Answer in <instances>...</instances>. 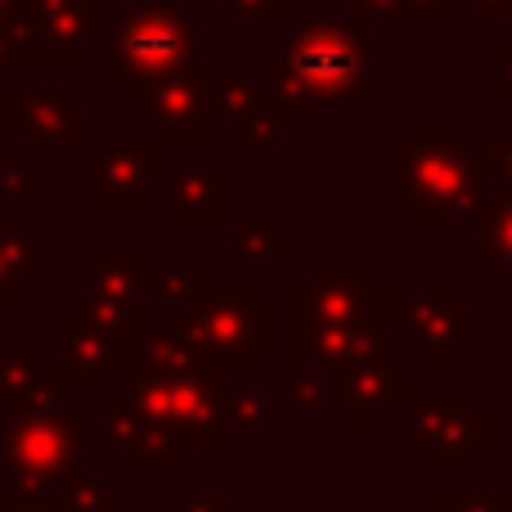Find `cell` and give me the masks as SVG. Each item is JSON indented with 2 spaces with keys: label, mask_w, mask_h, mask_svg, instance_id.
<instances>
[{
  "label": "cell",
  "mask_w": 512,
  "mask_h": 512,
  "mask_svg": "<svg viewBox=\"0 0 512 512\" xmlns=\"http://www.w3.org/2000/svg\"><path fill=\"white\" fill-rule=\"evenodd\" d=\"M221 5L243 23H288L292 18V0H221Z\"/></svg>",
  "instance_id": "obj_35"
},
{
  "label": "cell",
  "mask_w": 512,
  "mask_h": 512,
  "mask_svg": "<svg viewBox=\"0 0 512 512\" xmlns=\"http://www.w3.org/2000/svg\"><path fill=\"white\" fill-rule=\"evenodd\" d=\"M54 504L63 512H126V495L113 490L108 481L90 477V472H72V477L54 490Z\"/></svg>",
  "instance_id": "obj_29"
},
{
  "label": "cell",
  "mask_w": 512,
  "mask_h": 512,
  "mask_svg": "<svg viewBox=\"0 0 512 512\" xmlns=\"http://www.w3.org/2000/svg\"><path fill=\"white\" fill-rule=\"evenodd\" d=\"M495 189L499 194H512V135H508V144L495 149Z\"/></svg>",
  "instance_id": "obj_40"
},
{
  "label": "cell",
  "mask_w": 512,
  "mask_h": 512,
  "mask_svg": "<svg viewBox=\"0 0 512 512\" xmlns=\"http://www.w3.org/2000/svg\"><path fill=\"white\" fill-rule=\"evenodd\" d=\"M167 153L153 144H81V203L86 207H144L158 189Z\"/></svg>",
  "instance_id": "obj_10"
},
{
  "label": "cell",
  "mask_w": 512,
  "mask_h": 512,
  "mask_svg": "<svg viewBox=\"0 0 512 512\" xmlns=\"http://www.w3.org/2000/svg\"><path fill=\"white\" fill-rule=\"evenodd\" d=\"M477 225V243H472V265L490 270V265H508L512 270V194H490L486 207L472 216Z\"/></svg>",
  "instance_id": "obj_25"
},
{
  "label": "cell",
  "mask_w": 512,
  "mask_h": 512,
  "mask_svg": "<svg viewBox=\"0 0 512 512\" xmlns=\"http://www.w3.org/2000/svg\"><path fill=\"white\" fill-rule=\"evenodd\" d=\"M459 149L463 144L454 140V122H414L405 140H396L387 153V203L400 212L423 207L450 176Z\"/></svg>",
  "instance_id": "obj_13"
},
{
  "label": "cell",
  "mask_w": 512,
  "mask_h": 512,
  "mask_svg": "<svg viewBox=\"0 0 512 512\" xmlns=\"http://www.w3.org/2000/svg\"><path fill=\"white\" fill-rule=\"evenodd\" d=\"M122 387L131 400L162 423H171L185 441V450L221 454L230 445V427H225V391H230V373L225 369H198V373H149V369H126Z\"/></svg>",
  "instance_id": "obj_7"
},
{
  "label": "cell",
  "mask_w": 512,
  "mask_h": 512,
  "mask_svg": "<svg viewBox=\"0 0 512 512\" xmlns=\"http://www.w3.org/2000/svg\"><path fill=\"white\" fill-rule=\"evenodd\" d=\"M288 405L292 409H328V378L319 369H292Z\"/></svg>",
  "instance_id": "obj_34"
},
{
  "label": "cell",
  "mask_w": 512,
  "mask_h": 512,
  "mask_svg": "<svg viewBox=\"0 0 512 512\" xmlns=\"http://www.w3.org/2000/svg\"><path fill=\"white\" fill-rule=\"evenodd\" d=\"M288 360L297 369H351V364H391L387 328H288Z\"/></svg>",
  "instance_id": "obj_19"
},
{
  "label": "cell",
  "mask_w": 512,
  "mask_h": 512,
  "mask_svg": "<svg viewBox=\"0 0 512 512\" xmlns=\"http://www.w3.org/2000/svg\"><path fill=\"white\" fill-rule=\"evenodd\" d=\"M328 378V409L346 418L351 432H369V423L387 409L405 414L414 373L400 364H351V369H333Z\"/></svg>",
  "instance_id": "obj_17"
},
{
  "label": "cell",
  "mask_w": 512,
  "mask_h": 512,
  "mask_svg": "<svg viewBox=\"0 0 512 512\" xmlns=\"http://www.w3.org/2000/svg\"><path fill=\"white\" fill-rule=\"evenodd\" d=\"M131 369H149V373H198V369H207V364H198L194 351H189V346L180 342L176 333L149 324V328H144V337H140V351H135Z\"/></svg>",
  "instance_id": "obj_28"
},
{
  "label": "cell",
  "mask_w": 512,
  "mask_h": 512,
  "mask_svg": "<svg viewBox=\"0 0 512 512\" xmlns=\"http://www.w3.org/2000/svg\"><path fill=\"white\" fill-rule=\"evenodd\" d=\"M292 261V225H225L230 270H283Z\"/></svg>",
  "instance_id": "obj_24"
},
{
  "label": "cell",
  "mask_w": 512,
  "mask_h": 512,
  "mask_svg": "<svg viewBox=\"0 0 512 512\" xmlns=\"http://www.w3.org/2000/svg\"><path fill=\"white\" fill-rule=\"evenodd\" d=\"M288 68L310 104H369V32L351 23H301L288 18Z\"/></svg>",
  "instance_id": "obj_8"
},
{
  "label": "cell",
  "mask_w": 512,
  "mask_h": 512,
  "mask_svg": "<svg viewBox=\"0 0 512 512\" xmlns=\"http://www.w3.org/2000/svg\"><path fill=\"white\" fill-rule=\"evenodd\" d=\"M472 9L477 23H512V0H459Z\"/></svg>",
  "instance_id": "obj_39"
},
{
  "label": "cell",
  "mask_w": 512,
  "mask_h": 512,
  "mask_svg": "<svg viewBox=\"0 0 512 512\" xmlns=\"http://www.w3.org/2000/svg\"><path fill=\"white\" fill-rule=\"evenodd\" d=\"M18 126L23 140H36L45 149H72L86 144V104L72 99L63 81L18 86Z\"/></svg>",
  "instance_id": "obj_20"
},
{
  "label": "cell",
  "mask_w": 512,
  "mask_h": 512,
  "mask_svg": "<svg viewBox=\"0 0 512 512\" xmlns=\"http://www.w3.org/2000/svg\"><path fill=\"white\" fill-rule=\"evenodd\" d=\"M104 81L122 90L126 104H144L158 81L203 59V23L180 0H126L108 18Z\"/></svg>",
  "instance_id": "obj_1"
},
{
  "label": "cell",
  "mask_w": 512,
  "mask_h": 512,
  "mask_svg": "<svg viewBox=\"0 0 512 512\" xmlns=\"http://www.w3.org/2000/svg\"><path fill=\"white\" fill-rule=\"evenodd\" d=\"M346 23L360 27V32H373L378 23H409L405 0H351L346 5Z\"/></svg>",
  "instance_id": "obj_33"
},
{
  "label": "cell",
  "mask_w": 512,
  "mask_h": 512,
  "mask_svg": "<svg viewBox=\"0 0 512 512\" xmlns=\"http://www.w3.org/2000/svg\"><path fill=\"white\" fill-rule=\"evenodd\" d=\"M45 230L41 225H0V310L23 306L27 288L45 283Z\"/></svg>",
  "instance_id": "obj_23"
},
{
  "label": "cell",
  "mask_w": 512,
  "mask_h": 512,
  "mask_svg": "<svg viewBox=\"0 0 512 512\" xmlns=\"http://www.w3.org/2000/svg\"><path fill=\"white\" fill-rule=\"evenodd\" d=\"M490 99L495 104H512V41L490 45Z\"/></svg>",
  "instance_id": "obj_37"
},
{
  "label": "cell",
  "mask_w": 512,
  "mask_h": 512,
  "mask_svg": "<svg viewBox=\"0 0 512 512\" xmlns=\"http://www.w3.org/2000/svg\"><path fill=\"white\" fill-rule=\"evenodd\" d=\"M207 288V265H149L144 270V310H185Z\"/></svg>",
  "instance_id": "obj_26"
},
{
  "label": "cell",
  "mask_w": 512,
  "mask_h": 512,
  "mask_svg": "<svg viewBox=\"0 0 512 512\" xmlns=\"http://www.w3.org/2000/svg\"><path fill=\"white\" fill-rule=\"evenodd\" d=\"M409 288L373 283L369 265H310L288 288V328H400Z\"/></svg>",
  "instance_id": "obj_4"
},
{
  "label": "cell",
  "mask_w": 512,
  "mask_h": 512,
  "mask_svg": "<svg viewBox=\"0 0 512 512\" xmlns=\"http://www.w3.org/2000/svg\"><path fill=\"white\" fill-rule=\"evenodd\" d=\"M63 382L41 346H0V414H27V409H59Z\"/></svg>",
  "instance_id": "obj_22"
},
{
  "label": "cell",
  "mask_w": 512,
  "mask_h": 512,
  "mask_svg": "<svg viewBox=\"0 0 512 512\" xmlns=\"http://www.w3.org/2000/svg\"><path fill=\"white\" fill-rule=\"evenodd\" d=\"M86 454V414L81 409H27L0 427V477L18 504L54 499V490L81 472Z\"/></svg>",
  "instance_id": "obj_3"
},
{
  "label": "cell",
  "mask_w": 512,
  "mask_h": 512,
  "mask_svg": "<svg viewBox=\"0 0 512 512\" xmlns=\"http://www.w3.org/2000/svg\"><path fill=\"white\" fill-rule=\"evenodd\" d=\"M104 445L135 472H180L189 463L176 427L135 405L122 382L104 387Z\"/></svg>",
  "instance_id": "obj_12"
},
{
  "label": "cell",
  "mask_w": 512,
  "mask_h": 512,
  "mask_svg": "<svg viewBox=\"0 0 512 512\" xmlns=\"http://www.w3.org/2000/svg\"><path fill=\"white\" fill-rule=\"evenodd\" d=\"M427 508H436V512H512V490H432Z\"/></svg>",
  "instance_id": "obj_32"
},
{
  "label": "cell",
  "mask_w": 512,
  "mask_h": 512,
  "mask_svg": "<svg viewBox=\"0 0 512 512\" xmlns=\"http://www.w3.org/2000/svg\"><path fill=\"white\" fill-rule=\"evenodd\" d=\"M162 328L176 333L207 369H270V292L261 283L203 288L185 310L162 315Z\"/></svg>",
  "instance_id": "obj_2"
},
{
  "label": "cell",
  "mask_w": 512,
  "mask_h": 512,
  "mask_svg": "<svg viewBox=\"0 0 512 512\" xmlns=\"http://www.w3.org/2000/svg\"><path fill=\"white\" fill-rule=\"evenodd\" d=\"M409 450L423 454L436 472H468L481 454L495 450V414L477 405L468 387H409Z\"/></svg>",
  "instance_id": "obj_6"
},
{
  "label": "cell",
  "mask_w": 512,
  "mask_h": 512,
  "mask_svg": "<svg viewBox=\"0 0 512 512\" xmlns=\"http://www.w3.org/2000/svg\"><path fill=\"white\" fill-rule=\"evenodd\" d=\"M225 427L243 436L270 427V391L265 387H230L225 391Z\"/></svg>",
  "instance_id": "obj_30"
},
{
  "label": "cell",
  "mask_w": 512,
  "mask_h": 512,
  "mask_svg": "<svg viewBox=\"0 0 512 512\" xmlns=\"http://www.w3.org/2000/svg\"><path fill=\"white\" fill-rule=\"evenodd\" d=\"M0 72H5V45H0Z\"/></svg>",
  "instance_id": "obj_43"
},
{
  "label": "cell",
  "mask_w": 512,
  "mask_h": 512,
  "mask_svg": "<svg viewBox=\"0 0 512 512\" xmlns=\"http://www.w3.org/2000/svg\"><path fill=\"white\" fill-rule=\"evenodd\" d=\"M162 221L171 230L230 225V167L225 162H171L162 167Z\"/></svg>",
  "instance_id": "obj_16"
},
{
  "label": "cell",
  "mask_w": 512,
  "mask_h": 512,
  "mask_svg": "<svg viewBox=\"0 0 512 512\" xmlns=\"http://www.w3.org/2000/svg\"><path fill=\"white\" fill-rule=\"evenodd\" d=\"M140 108H144V144H153V149L203 144L216 126V95L207 63L198 59L176 77L158 81Z\"/></svg>",
  "instance_id": "obj_11"
},
{
  "label": "cell",
  "mask_w": 512,
  "mask_h": 512,
  "mask_svg": "<svg viewBox=\"0 0 512 512\" xmlns=\"http://www.w3.org/2000/svg\"><path fill=\"white\" fill-rule=\"evenodd\" d=\"M104 32V0H18L0 23V45L5 63H81Z\"/></svg>",
  "instance_id": "obj_9"
},
{
  "label": "cell",
  "mask_w": 512,
  "mask_h": 512,
  "mask_svg": "<svg viewBox=\"0 0 512 512\" xmlns=\"http://www.w3.org/2000/svg\"><path fill=\"white\" fill-rule=\"evenodd\" d=\"M459 0H405V14L409 18H432V23H450Z\"/></svg>",
  "instance_id": "obj_38"
},
{
  "label": "cell",
  "mask_w": 512,
  "mask_h": 512,
  "mask_svg": "<svg viewBox=\"0 0 512 512\" xmlns=\"http://www.w3.org/2000/svg\"><path fill=\"white\" fill-rule=\"evenodd\" d=\"M144 328H149L144 306H95V301L63 306V342L54 364L63 391H104L108 373H126L135 364Z\"/></svg>",
  "instance_id": "obj_5"
},
{
  "label": "cell",
  "mask_w": 512,
  "mask_h": 512,
  "mask_svg": "<svg viewBox=\"0 0 512 512\" xmlns=\"http://www.w3.org/2000/svg\"><path fill=\"white\" fill-rule=\"evenodd\" d=\"M256 81H261V99L279 126H306L310 122V108L315 104H310V95L301 90V81H297V72L288 68V59H270Z\"/></svg>",
  "instance_id": "obj_27"
},
{
  "label": "cell",
  "mask_w": 512,
  "mask_h": 512,
  "mask_svg": "<svg viewBox=\"0 0 512 512\" xmlns=\"http://www.w3.org/2000/svg\"><path fill=\"white\" fill-rule=\"evenodd\" d=\"M14 512H63L54 499H32V504H18Z\"/></svg>",
  "instance_id": "obj_41"
},
{
  "label": "cell",
  "mask_w": 512,
  "mask_h": 512,
  "mask_svg": "<svg viewBox=\"0 0 512 512\" xmlns=\"http://www.w3.org/2000/svg\"><path fill=\"white\" fill-rule=\"evenodd\" d=\"M18 140H23V126H18V81L0 77V158Z\"/></svg>",
  "instance_id": "obj_36"
},
{
  "label": "cell",
  "mask_w": 512,
  "mask_h": 512,
  "mask_svg": "<svg viewBox=\"0 0 512 512\" xmlns=\"http://www.w3.org/2000/svg\"><path fill=\"white\" fill-rule=\"evenodd\" d=\"M400 328L427 355L432 369H454L459 351H468L477 342V315H472V306H463L454 297L450 283H436L427 292H409Z\"/></svg>",
  "instance_id": "obj_15"
},
{
  "label": "cell",
  "mask_w": 512,
  "mask_h": 512,
  "mask_svg": "<svg viewBox=\"0 0 512 512\" xmlns=\"http://www.w3.org/2000/svg\"><path fill=\"white\" fill-rule=\"evenodd\" d=\"M41 207L45 203V167L41 162H5L0 158V207Z\"/></svg>",
  "instance_id": "obj_31"
},
{
  "label": "cell",
  "mask_w": 512,
  "mask_h": 512,
  "mask_svg": "<svg viewBox=\"0 0 512 512\" xmlns=\"http://www.w3.org/2000/svg\"><path fill=\"white\" fill-rule=\"evenodd\" d=\"M414 512H436V508H414Z\"/></svg>",
  "instance_id": "obj_44"
},
{
  "label": "cell",
  "mask_w": 512,
  "mask_h": 512,
  "mask_svg": "<svg viewBox=\"0 0 512 512\" xmlns=\"http://www.w3.org/2000/svg\"><path fill=\"white\" fill-rule=\"evenodd\" d=\"M212 95H216V126L225 131V140H230L234 149H243L248 167H265L270 153L279 149L283 126L274 122L270 108H265L261 81L252 77V63L230 59L221 77L212 81Z\"/></svg>",
  "instance_id": "obj_14"
},
{
  "label": "cell",
  "mask_w": 512,
  "mask_h": 512,
  "mask_svg": "<svg viewBox=\"0 0 512 512\" xmlns=\"http://www.w3.org/2000/svg\"><path fill=\"white\" fill-rule=\"evenodd\" d=\"M14 5H18V0H0V23H5V18L14 14Z\"/></svg>",
  "instance_id": "obj_42"
},
{
  "label": "cell",
  "mask_w": 512,
  "mask_h": 512,
  "mask_svg": "<svg viewBox=\"0 0 512 512\" xmlns=\"http://www.w3.org/2000/svg\"><path fill=\"white\" fill-rule=\"evenodd\" d=\"M495 194V144H463L454 158L450 176L436 185V194L423 207H414L409 225L418 230H436V225H459L486 207V198Z\"/></svg>",
  "instance_id": "obj_18"
},
{
  "label": "cell",
  "mask_w": 512,
  "mask_h": 512,
  "mask_svg": "<svg viewBox=\"0 0 512 512\" xmlns=\"http://www.w3.org/2000/svg\"><path fill=\"white\" fill-rule=\"evenodd\" d=\"M86 297L95 306H144V270L149 252L140 243H86Z\"/></svg>",
  "instance_id": "obj_21"
}]
</instances>
